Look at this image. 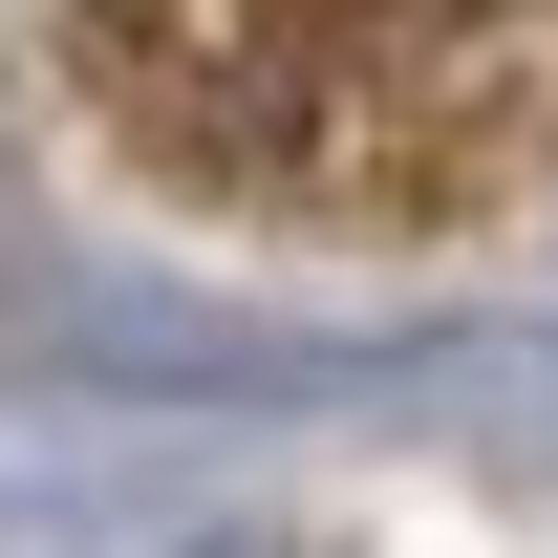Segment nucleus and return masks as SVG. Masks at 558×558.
<instances>
[{
  "mask_svg": "<svg viewBox=\"0 0 558 558\" xmlns=\"http://www.w3.org/2000/svg\"><path fill=\"white\" fill-rule=\"evenodd\" d=\"M130 130L258 236H494L558 194V0H86Z\"/></svg>",
  "mask_w": 558,
  "mask_h": 558,
  "instance_id": "1",
  "label": "nucleus"
}]
</instances>
